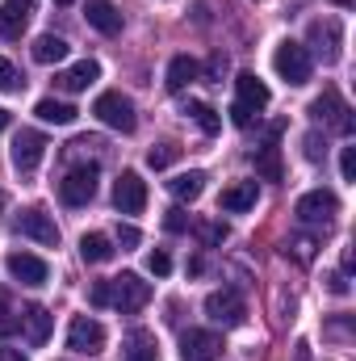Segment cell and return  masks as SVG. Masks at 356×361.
<instances>
[{"label":"cell","instance_id":"20","mask_svg":"<svg viewBox=\"0 0 356 361\" xmlns=\"http://www.w3.org/2000/svg\"><path fill=\"white\" fill-rule=\"evenodd\" d=\"M122 361H160V345L151 332H130L122 345Z\"/></svg>","mask_w":356,"mask_h":361},{"label":"cell","instance_id":"38","mask_svg":"<svg viewBox=\"0 0 356 361\" xmlns=\"http://www.w3.org/2000/svg\"><path fill=\"white\" fill-rule=\"evenodd\" d=\"M327 147H319V135H306V160H323Z\"/></svg>","mask_w":356,"mask_h":361},{"label":"cell","instance_id":"31","mask_svg":"<svg viewBox=\"0 0 356 361\" xmlns=\"http://www.w3.org/2000/svg\"><path fill=\"white\" fill-rule=\"evenodd\" d=\"M197 235H201V244H210V248H214V244H222V240H227V223H201V227H197Z\"/></svg>","mask_w":356,"mask_h":361},{"label":"cell","instance_id":"25","mask_svg":"<svg viewBox=\"0 0 356 361\" xmlns=\"http://www.w3.org/2000/svg\"><path fill=\"white\" fill-rule=\"evenodd\" d=\"M34 114H38L42 122H55V126H68V122H76V105H68V101H55V97H42V101L34 105Z\"/></svg>","mask_w":356,"mask_h":361},{"label":"cell","instance_id":"13","mask_svg":"<svg viewBox=\"0 0 356 361\" xmlns=\"http://www.w3.org/2000/svg\"><path fill=\"white\" fill-rule=\"evenodd\" d=\"M8 273L21 281V286H46V261L42 257H34V252H8Z\"/></svg>","mask_w":356,"mask_h":361},{"label":"cell","instance_id":"19","mask_svg":"<svg viewBox=\"0 0 356 361\" xmlns=\"http://www.w3.org/2000/svg\"><path fill=\"white\" fill-rule=\"evenodd\" d=\"M25 21H30V0H8V4H0V38H21Z\"/></svg>","mask_w":356,"mask_h":361},{"label":"cell","instance_id":"16","mask_svg":"<svg viewBox=\"0 0 356 361\" xmlns=\"http://www.w3.org/2000/svg\"><path fill=\"white\" fill-rule=\"evenodd\" d=\"M84 17H89V25L92 30H101V34H122V13L109 4V0H89L84 4Z\"/></svg>","mask_w":356,"mask_h":361},{"label":"cell","instance_id":"1","mask_svg":"<svg viewBox=\"0 0 356 361\" xmlns=\"http://www.w3.org/2000/svg\"><path fill=\"white\" fill-rule=\"evenodd\" d=\"M293 214H298V223H306V227H323V231H327V227L336 223V214H340V197H336L331 189H310V193L298 197Z\"/></svg>","mask_w":356,"mask_h":361},{"label":"cell","instance_id":"39","mask_svg":"<svg viewBox=\"0 0 356 361\" xmlns=\"http://www.w3.org/2000/svg\"><path fill=\"white\" fill-rule=\"evenodd\" d=\"M117 244H126V248H134V244H139V227H130V223H126V227L117 231Z\"/></svg>","mask_w":356,"mask_h":361},{"label":"cell","instance_id":"14","mask_svg":"<svg viewBox=\"0 0 356 361\" xmlns=\"http://www.w3.org/2000/svg\"><path fill=\"white\" fill-rule=\"evenodd\" d=\"M96 76H101L96 59H80V63H72L68 72H59V76H55V85H59L63 92H84L89 85H96Z\"/></svg>","mask_w":356,"mask_h":361},{"label":"cell","instance_id":"18","mask_svg":"<svg viewBox=\"0 0 356 361\" xmlns=\"http://www.w3.org/2000/svg\"><path fill=\"white\" fill-rule=\"evenodd\" d=\"M235 89H239V105H248V109H265L268 105V85L260 76H252V72H239L235 76Z\"/></svg>","mask_w":356,"mask_h":361},{"label":"cell","instance_id":"43","mask_svg":"<svg viewBox=\"0 0 356 361\" xmlns=\"http://www.w3.org/2000/svg\"><path fill=\"white\" fill-rule=\"evenodd\" d=\"M4 126H8V109H0V130H4Z\"/></svg>","mask_w":356,"mask_h":361},{"label":"cell","instance_id":"24","mask_svg":"<svg viewBox=\"0 0 356 361\" xmlns=\"http://www.w3.org/2000/svg\"><path fill=\"white\" fill-rule=\"evenodd\" d=\"M180 114H184V118H193L205 135H218V130H222L218 109H214V105H205V101H184V105H180Z\"/></svg>","mask_w":356,"mask_h":361},{"label":"cell","instance_id":"15","mask_svg":"<svg viewBox=\"0 0 356 361\" xmlns=\"http://www.w3.org/2000/svg\"><path fill=\"white\" fill-rule=\"evenodd\" d=\"M256 202H260L256 180H239V185L222 189V197H218V206H222V210H231V214H243V210H252Z\"/></svg>","mask_w":356,"mask_h":361},{"label":"cell","instance_id":"17","mask_svg":"<svg viewBox=\"0 0 356 361\" xmlns=\"http://www.w3.org/2000/svg\"><path fill=\"white\" fill-rule=\"evenodd\" d=\"M276 130H281V126H272V130H268V139L260 143V147H256V152H252V164H256V173H260L265 180H281V156H276Z\"/></svg>","mask_w":356,"mask_h":361},{"label":"cell","instance_id":"21","mask_svg":"<svg viewBox=\"0 0 356 361\" xmlns=\"http://www.w3.org/2000/svg\"><path fill=\"white\" fill-rule=\"evenodd\" d=\"M17 324H25L30 345H46V336H51V311L46 307H25Z\"/></svg>","mask_w":356,"mask_h":361},{"label":"cell","instance_id":"22","mask_svg":"<svg viewBox=\"0 0 356 361\" xmlns=\"http://www.w3.org/2000/svg\"><path fill=\"white\" fill-rule=\"evenodd\" d=\"M201 189H205V173H197V169H189V173H180V177L168 180V193L177 202H197Z\"/></svg>","mask_w":356,"mask_h":361},{"label":"cell","instance_id":"28","mask_svg":"<svg viewBox=\"0 0 356 361\" xmlns=\"http://www.w3.org/2000/svg\"><path fill=\"white\" fill-rule=\"evenodd\" d=\"M285 257H293L298 265H310V261H314V240H310V235H293V240H285Z\"/></svg>","mask_w":356,"mask_h":361},{"label":"cell","instance_id":"41","mask_svg":"<svg viewBox=\"0 0 356 361\" xmlns=\"http://www.w3.org/2000/svg\"><path fill=\"white\" fill-rule=\"evenodd\" d=\"M0 361H30L21 349H0Z\"/></svg>","mask_w":356,"mask_h":361},{"label":"cell","instance_id":"12","mask_svg":"<svg viewBox=\"0 0 356 361\" xmlns=\"http://www.w3.org/2000/svg\"><path fill=\"white\" fill-rule=\"evenodd\" d=\"M222 353V341L205 328H189L180 336V361H218Z\"/></svg>","mask_w":356,"mask_h":361},{"label":"cell","instance_id":"29","mask_svg":"<svg viewBox=\"0 0 356 361\" xmlns=\"http://www.w3.org/2000/svg\"><path fill=\"white\" fill-rule=\"evenodd\" d=\"M21 85H25V80H21V72H17L8 59H0V92H17Z\"/></svg>","mask_w":356,"mask_h":361},{"label":"cell","instance_id":"8","mask_svg":"<svg viewBox=\"0 0 356 361\" xmlns=\"http://www.w3.org/2000/svg\"><path fill=\"white\" fill-rule=\"evenodd\" d=\"M8 156H13V169H17L21 177H30V173L42 164V156H46V139H42L38 130H17Z\"/></svg>","mask_w":356,"mask_h":361},{"label":"cell","instance_id":"37","mask_svg":"<svg viewBox=\"0 0 356 361\" xmlns=\"http://www.w3.org/2000/svg\"><path fill=\"white\" fill-rule=\"evenodd\" d=\"M89 298H92V307H109V281H96Z\"/></svg>","mask_w":356,"mask_h":361},{"label":"cell","instance_id":"30","mask_svg":"<svg viewBox=\"0 0 356 361\" xmlns=\"http://www.w3.org/2000/svg\"><path fill=\"white\" fill-rule=\"evenodd\" d=\"M172 160H177V147H172V143H160V147L147 152V164H151V169H168Z\"/></svg>","mask_w":356,"mask_h":361},{"label":"cell","instance_id":"7","mask_svg":"<svg viewBox=\"0 0 356 361\" xmlns=\"http://www.w3.org/2000/svg\"><path fill=\"white\" fill-rule=\"evenodd\" d=\"M59 197H63L68 206H89L92 197H96V164L72 169L68 177L59 180Z\"/></svg>","mask_w":356,"mask_h":361},{"label":"cell","instance_id":"35","mask_svg":"<svg viewBox=\"0 0 356 361\" xmlns=\"http://www.w3.org/2000/svg\"><path fill=\"white\" fill-rule=\"evenodd\" d=\"M340 173H344V180H356V147H344V156H340Z\"/></svg>","mask_w":356,"mask_h":361},{"label":"cell","instance_id":"32","mask_svg":"<svg viewBox=\"0 0 356 361\" xmlns=\"http://www.w3.org/2000/svg\"><path fill=\"white\" fill-rule=\"evenodd\" d=\"M147 269L155 273V277H168V273H172V257H168L164 248H155V252L147 257Z\"/></svg>","mask_w":356,"mask_h":361},{"label":"cell","instance_id":"45","mask_svg":"<svg viewBox=\"0 0 356 361\" xmlns=\"http://www.w3.org/2000/svg\"><path fill=\"white\" fill-rule=\"evenodd\" d=\"M55 4H72V0H55Z\"/></svg>","mask_w":356,"mask_h":361},{"label":"cell","instance_id":"42","mask_svg":"<svg viewBox=\"0 0 356 361\" xmlns=\"http://www.w3.org/2000/svg\"><path fill=\"white\" fill-rule=\"evenodd\" d=\"M222 68H227V59H222V55H214V59H210V76H222Z\"/></svg>","mask_w":356,"mask_h":361},{"label":"cell","instance_id":"23","mask_svg":"<svg viewBox=\"0 0 356 361\" xmlns=\"http://www.w3.org/2000/svg\"><path fill=\"white\" fill-rule=\"evenodd\" d=\"M197 76H201L197 59H189V55H177V59L168 63V80H164V85H168L172 92H180V89H189V85H193Z\"/></svg>","mask_w":356,"mask_h":361},{"label":"cell","instance_id":"46","mask_svg":"<svg viewBox=\"0 0 356 361\" xmlns=\"http://www.w3.org/2000/svg\"><path fill=\"white\" fill-rule=\"evenodd\" d=\"M0 206H4V193H0Z\"/></svg>","mask_w":356,"mask_h":361},{"label":"cell","instance_id":"40","mask_svg":"<svg viewBox=\"0 0 356 361\" xmlns=\"http://www.w3.org/2000/svg\"><path fill=\"white\" fill-rule=\"evenodd\" d=\"M327 286H331V294H348V273H331Z\"/></svg>","mask_w":356,"mask_h":361},{"label":"cell","instance_id":"2","mask_svg":"<svg viewBox=\"0 0 356 361\" xmlns=\"http://www.w3.org/2000/svg\"><path fill=\"white\" fill-rule=\"evenodd\" d=\"M151 302V281H143L139 273H122L109 281V307H117L122 315H134Z\"/></svg>","mask_w":356,"mask_h":361},{"label":"cell","instance_id":"9","mask_svg":"<svg viewBox=\"0 0 356 361\" xmlns=\"http://www.w3.org/2000/svg\"><path fill=\"white\" fill-rule=\"evenodd\" d=\"M205 315H210L214 324H222V328H239L243 315H248V307H243V298H239L235 290H214V294L205 298Z\"/></svg>","mask_w":356,"mask_h":361},{"label":"cell","instance_id":"5","mask_svg":"<svg viewBox=\"0 0 356 361\" xmlns=\"http://www.w3.org/2000/svg\"><path fill=\"white\" fill-rule=\"evenodd\" d=\"M310 114H314V122H323L327 130H340V135H352V126H356L352 109L344 105V97L336 89H323V97H314Z\"/></svg>","mask_w":356,"mask_h":361},{"label":"cell","instance_id":"3","mask_svg":"<svg viewBox=\"0 0 356 361\" xmlns=\"http://www.w3.org/2000/svg\"><path fill=\"white\" fill-rule=\"evenodd\" d=\"M272 68H276V76L285 80V85H306L310 80V51L302 47V42H281L276 51H272Z\"/></svg>","mask_w":356,"mask_h":361},{"label":"cell","instance_id":"26","mask_svg":"<svg viewBox=\"0 0 356 361\" xmlns=\"http://www.w3.org/2000/svg\"><path fill=\"white\" fill-rule=\"evenodd\" d=\"M80 257H84L89 265H105V261H113V240L101 235V231H92V235L80 240Z\"/></svg>","mask_w":356,"mask_h":361},{"label":"cell","instance_id":"36","mask_svg":"<svg viewBox=\"0 0 356 361\" xmlns=\"http://www.w3.org/2000/svg\"><path fill=\"white\" fill-rule=\"evenodd\" d=\"M164 227H168V231H189V219H184V210H180V206H172V210H168Z\"/></svg>","mask_w":356,"mask_h":361},{"label":"cell","instance_id":"10","mask_svg":"<svg viewBox=\"0 0 356 361\" xmlns=\"http://www.w3.org/2000/svg\"><path fill=\"white\" fill-rule=\"evenodd\" d=\"M21 235H30V240H38V244H46V248H59V227H55V219L46 214V210H21L17 214V223H13Z\"/></svg>","mask_w":356,"mask_h":361},{"label":"cell","instance_id":"4","mask_svg":"<svg viewBox=\"0 0 356 361\" xmlns=\"http://www.w3.org/2000/svg\"><path fill=\"white\" fill-rule=\"evenodd\" d=\"M92 114H96L105 126L122 130V135H130V130L139 126L134 101H130V97H122V92H101V97H96V105H92Z\"/></svg>","mask_w":356,"mask_h":361},{"label":"cell","instance_id":"6","mask_svg":"<svg viewBox=\"0 0 356 361\" xmlns=\"http://www.w3.org/2000/svg\"><path fill=\"white\" fill-rule=\"evenodd\" d=\"M68 349L80 353V357H96L105 349V328L92 319V315H76L68 324Z\"/></svg>","mask_w":356,"mask_h":361},{"label":"cell","instance_id":"11","mask_svg":"<svg viewBox=\"0 0 356 361\" xmlns=\"http://www.w3.org/2000/svg\"><path fill=\"white\" fill-rule=\"evenodd\" d=\"M113 206L122 214H143V206H147V180L139 177V173H122L117 185H113Z\"/></svg>","mask_w":356,"mask_h":361},{"label":"cell","instance_id":"27","mask_svg":"<svg viewBox=\"0 0 356 361\" xmlns=\"http://www.w3.org/2000/svg\"><path fill=\"white\" fill-rule=\"evenodd\" d=\"M34 59H38V63H63V59H68V42H63L59 34H42V38L34 42Z\"/></svg>","mask_w":356,"mask_h":361},{"label":"cell","instance_id":"34","mask_svg":"<svg viewBox=\"0 0 356 361\" xmlns=\"http://www.w3.org/2000/svg\"><path fill=\"white\" fill-rule=\"evenodd\" d=\"M13 332H17V315H13V311H8V302L0 298V341H8Z\"/></svg>","mask_w":356,"mask_h":361},{"label":"cell","instance_id":"33","mask_svg":"<svg viewBox=\"0 0 356 361\" xmlns=\"http://www.w3.org/2000/svg\"><path fill=\"white\" fill-rule=\"evenodd\" d=\"M231 122H235L239 130H248V126L256 122V109H248V105H239V101H235V105H231Z\"/></svg>","mask_w":356,"mask_h":361},{"label":"cell","instance_id":"44","mask_svg":"<svg viewBox=\"0 0 356 361\" xmlns=\"http://www.w3.org/2000/svg\"><path fill=\"white\" fill-rule=\"evenodd\" d=\"M331 4H352V0H331Z\"/></svg>","mask_w":356,"mask_h":361}]
</instances>
